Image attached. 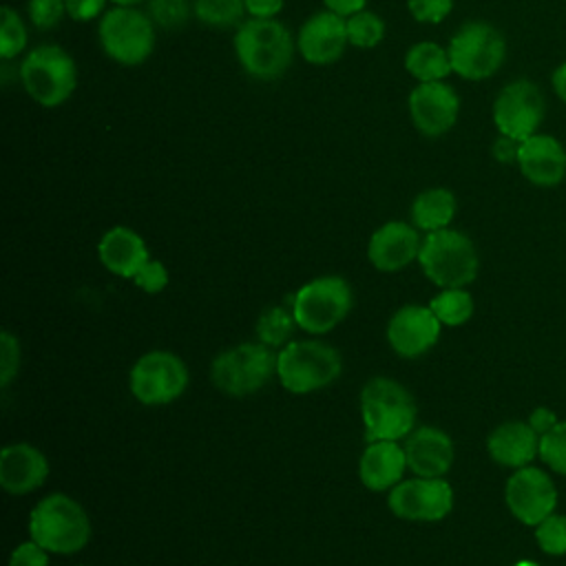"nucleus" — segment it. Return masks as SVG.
I'll use <instances>...</instances> for the list:
<instances>
[{
  "label": "nucleus",
  "mask_w": 566,
  "mask_h": 566,
  "mask_svg": "<svg viewBox=\"0 0 566 566\" xmlns=\"http://www.w3.org/2000/svg\"><path fill=\"white\" fill-rule=\"evenodd\" d=\"M232 44L241 69L263 82L281 77L294 57L292 33L274 18L243 20Z\"/></svg>",
  "instance_id": "f257e3e1"
},
{
  "label": "nucleus",
  "mask_w": 566,
  "mask_h": 566,
  "mask_svg": "<svg viewBox=\"0 0 566 566\" xmlns=\"http://www.w3.org/2000/svg\"><path fill=\"white\" fill-rule=\"evenodd\" d=\"M29 537L53 555H73L91 539L88 513L77 500L51 493L31 509Z\"/></svg>",
  "instance_id": "f03ea898"
},
{
  "label": "nucleus",
  "mask_w": 566,
  "mask_h": 566,
  "mask_svg": "<svg viewBox=\"0 0 566 566\" xmlns=\"http://www.w3.org/2000/svg\"><path fill=\"white\" fill-rule=\"evenodd\" d=\"M360 416L371 440H405L416 429V402L405 385L376 376L360 389Z\"/></svg>",
  "instance_id": "7ed1b4c3"
},
{
  "label": "nucleus",
  "mask_w": 566,
  "mask_h": 566,
  "mask_svg": "<svg viewBox=\"0 0 566 566\" xmlns=\"http://www.w3.org/2000/svg\"><path fill=\"white\" fill-rule=\"evenodd\" d=\"M418 263L424 276L444 287H467L475 281L480 270V256L473 241L453 228L427 232L420 245Z\"/></svg>",
  "instance_id": "20e7f679"
},
{
  "label": "nucleus",
  "mask_w": 566,
  "mask_h": 566,
  "mask_svg": "<svg viewBox=\"0 0 566 566\" xmlns=\"http://www.w3.org/2000/svg\"><path fill=\"white\" fill-rule=\"evenodd\" d=\"M343 369L336 347L323 340H290L276 352V378L290 394H312L332 385Z\"/></svg>",
  "instance_id": "39448f33"
},
{
  "label": "nucleus",
  "mask_w": 566,
  "mask_h": 566,
  "mask_svg": "<svg viewBox=\"0 0 566 566\" xmlns=\"http://www.w3.org/2000/svg\"><path fill=\"white\" fill-rule=\"evenodd\" d=\"M18 75L29 97L44 108L64 104L77 84L75 62L57 44H40L31 49L20 62Z\"/></svg>",
  "instance_id": "423d86ee"
},
{
  "label": "nucleus",
  "mask_w": 566,
  "mask_h": 566,
  "mask_svg": "<svg viewBox=\"0 0 566 566\" xmlns=\"http://www.w3.org/2000/svg\"><path fill=\"white\" fill-rule=\"evenodd\" d=\"M272 376H276V354L259 340L223 349L210 365L212 385L232 398L256 394Z\"/></svg>",
  "instance_id": "0eeeda50"
},
{
  "label": "nucleus",
  "mask_w": 566,
  "mask_h": 566,
  "mask_svg": "<svg viewBox=\"0 0 566 566\" xmlns=\"http://www.w3.org/2000/svg\"><path fill=\"white\" fill-rule=\"evenodd\" d=\"M290 303L298 327L318 336L332 332L349 314L354 294L343 276L327 274L301 285Z\"/></svg>",
  "instance_id": "6e6552de"
},
{
  "label": "nucleus",
  "mask_w": 566,
  "mask_h": 566,
  "mask_svg": "<svg viewBox=\"0 0 566 566\" xmlns=\"http://www.w3.org/2000/svg\"><path fill=\"white\" fill-rule=\"evenodd\" d=\"M102 51L124 66L146 62L155 49V22L135 7H113L97 24Z\"/></svg>",
  "instance_id": "1a4fd4ad"
},
{
  "label": "nucleus",
  "mask_w": 566,
  "mask_h": 566,
  "mask_svg": "<svg viewBox=\"0 0 566 566\" xmlns=\"http://www.w3.org/2000/svg\"><path fill=\"white\" fill-rule=\"evenodd\" d=\"M453 73L478 82L495 75L506 57L504 35L489 22H464L447 46Z\"/></svg>",
  "instance_id": "9d476101"
},
{
  "label": "nucleus",
  "mask_w": 566,
  "mask_h": 566,
  "mask_svg": "<svg viewBox=\"0 0 566 566\" xmlns=\"http://www.w3.org/2000/svg\"><path fill=\"white\" fill-rule=\"evenodd\" d=\"M128 387L133 398L146 407L170 405L188 387L186 363L166 349L146 352L130 367Z\"/></svg>",
  "instance_id": "9b49d317"
},
{
  "label": "nucleus",
  "mask_w": 566,
  "mask_h": 566,
  "mask_svg": "<svg viewBox=\"0 0 566 566\" xmlns=\"http://www.w3.org/2000/svg\"><path fill=\"white\" fill-rule=\"evenodd\" d=\"M557 486L546 469L535 464L513 469L504 484V504L524 526H537L557 509Z\"/></svg>",
  "instance_id": "f8f14e48"
},
{
  "label": "nucleus",
  "mask_w": 566,
  "mask_h": 566,
  "mask_svg": "<svg viewBox=\"0 0 566 566\" xmlns=\"http://www.w3.org/2000/svg\"><path fill=\"white\" fill-rule=\"evenodd\" d=\"M544 113V95L531 80L509 82L493 102V124L497 133L517 142L537 133Z\"/></svg>",
  "instance_id": "ddd939ff"
},
{
  "label": "nucleus",
  "mask_w": 566,
  "mask_h": 566,
  "mask_svg": "<svg viewBox=\"0 0 566 566\" xmlns=\"http://www.w3.org/2000/svg\"><path fill=\"white\" fill-rule=\"evenodd\" d=\"M389 511L407 522H440L453 509V489L444 478L400 480L387 497Z\"/></svg>",
  "instance_id": "4468645a"
},
{
  "label": "nucleus",
  "mask_w": 566,
  "mask_h": 566,
  "mask_svg": "<svg viewBox=\"0 0 566 566\" xmlns=\"http://www.w3.org/2000/svg\"><path fill=\"white\" fill-rule=\"evenodd\" d=\"M407 106L418 133L424 137H440L453 128L460 113V97L444 80L418 82L407 97Z\"/></svg>",
  "instance_id": "2eb2a0df"
},
{
  "label": "nucleus",
  "mask_w": 566,
  "mask_h": 566,
  "mask_svg": "<svg viewBox=\"0 0 566 566\" xmlns=\"http://www.w3.org/2000/svg\"><path fill=\"white\" fill-rule=\"evenodd\" d=\"M442 332V323L429 305H402L387 323V343L402 358H418L429 352Z\"/></svg>",
  "instance_id": "dca6fc26"
},
{
  "label": "nucleus",
  "mask_w": 566,
  "mask_h": 566,
  "mask_svg": "<svg viewBox=\"0 0 566 566\" xmlns=\"http://www.w3.org/2000/svg\"><path fill=\"white\" fill-rule=\"evenodd\" d=\"M347 44V18L329 9L312 13L296 35V46L303 60L318 66L336 62Z\"/></svg>",
  "instance_id": "f3484780"
},
{
  "label": "nucleus",
  "mask_w": 566,
  "mask_h": 566,
  "mask_svg": "<svg viewBox=\"0 0 566 566\" xmlns=\"http://www.w3.org/2000/svg\"><path fill=\"white\" fill-rule=\"evenodd\" d=\"M422 239L418 228L407 221H387L367 243V259L380 272H398L411 261H418Z\"/></svg>",
  "instance_id": "a211bd4d"
},
{
  "label": "nucleus",
  "mask_w": 566,
  "mask_h": 566,
  "mask_svg": "<svg viewBox=\"0 0 566 566\" xmlns=\"http://www.w3.org/2000/svg\"><path fill=\"white\" fill-rule=\"evenodd\" d=\"M402 449L409 471L418 478H444L455 458L453 440L438 427H416L405 438Z\"/></svg>",
  "instance_id": "6ab92c4d"
},
{
  "label": "nucleus",
  "mask_w": 566,
  "mask_h": 566,
  "mask_svg": "<svg viewBox=\"0 0 566 566\" xmlns=\"http://www.w3.org/2000/svg\"><path fill=\"white\" fill-rule=\"evenodd\" d=\"M49 478L46 455L29 444L13 442L0 451V486L9 495H27L40 489Z\"/></svg>",
  "instance_id": "aec40b11"
},
{
  "label": "nucleus",
  "mask_w": 566,
  "mask_h": 566,
  "mask_svg": "<svg viewBox=\"0 0 566 566\" xmlns=\"http://www.w3.org/2000/svg\"><path fill=\"white\" fill-rule=\"evenodd\" d=\"M517 168L533 186H557L566 177V150L553 135L535 133L520 144Z\"/></svg>",
  "instance_id": "412c9836"
},
{
  "label": "nucleus",
  "mask_w": 566,
  "mask_h": 566,
  "mask_svg": "<svg viewBox=\"0 0 566 566\" xmlns=\"http://www.w3.org/2000/svg\"><path fill=\"white\" fill-rule=\"evenodd\" d=\"M489 458L506 469H522L539 458V433L526 420H506L486 438Z\"/></svg>",
  "instance_id": "4be33fe9"
},
{
  "label": "nucleus",
  "mask_w": 566,
  "mask_h": 566,
  "mask_svg": "<svg viewBox=\"0 0 566 566\" xmlns=\"http://www.w3.org/2000/svg\"><path fill=\"white\" fill-rule=\"evenodd\" d=\"M407 455L398 440H371L360 453L358 478L369 491H391L407 471Z\"/></svg>",
  "instance_id": "5701e85b"
},
{
  "label": "nucleus",
  "mask_w": 566,
  "mask_h": 566,
  "mask_svg": "<svg viewBox=\"0 0 566 566\" xmlns=\"http://www.w3.org/2000/svg\"><path fill=\"white\" fill-rule=\"evenodd\" d=\"M99 263L115 276L130 279L142 270V265L150 259L146 241L133 228L113 226L106 230L97 243Z\"/></svg>",
  "instance_id": "b1692460"
},
{
  "label": "nucleus",
  "mask_w": 566,
  "mask_h": 566,
  "mask_svg": "<svg viewBox=\"0 0 566 566\" xmlns=\"http://www.w3.org/2000/svg\"><path fill=\"white\" fill-rule=\"evenodd\" d=\"M458 210L455 195L449 188H427L411 201V223L422 232L449 228Z\"/></svg>",
  "instance_id": "393cba45"
},
{
  "label": "nucleus",
  "mask_w": 566,
  "mask_h": 566,
  "mask_svg": "<svg viewBox=\"0 0 566 566\" xmlns=\"http://www.w3.org/2000/svg\"><path fill=\"white\" fill-rule=\"evenodd\" d=\"M405 69L418 82H442L453 73L449 51L436 42H418L405 55Z\"/></svg>",
  "instance_id": "a878e982"
},
{
  "label": "nucleus",
  "mask_w": 566,
  "mask_h": 566,
  "mask_svg": "<svg viewBox=\"0 0 566 566\" xmlns=\"http://www.w3.org/2000/svg\"><path fill=\"white\" fill-rule=\"evenodd\" d=\"M429 310L444 327H460L473 316L475 303L467 287H444L429 301Z\"/></svg>",
  "instance_id": "bb28decb"
},
{
  "label": "nucleus",
  "mask_w": 566,
  "mask_h": 566,
  "mask_svg": "<svg viewBox=\"0 0 566 566\" xmlns=\"http://www.w3.org/2000/svg\"><path fill=\"white\" fill-rule=\"evenodd\" d=\"M298 327L292 307L285 305H272L268 310L261 312L259 321H256V338L259 343L276 349L290 343L292 332Z\"/></svg>",
  "instance_id": "cd10ccee"
},
{
  "label": "nucleus",
  "mask_w": 566,
  "mask_h": 566,
  "mask_svg": "<svg viewBox=\"0 0 566 566\" xmlns=\"http://www.w3.org/2000/svg\"><path fill=\"white\" fill-rule=\"evenodd\" d=\"M245 15V0H195V18L214 29L239 27Z\"/></svg>",
  "instance_id": "c85d7f7f"
},
{
  "label": "nucleus",
  "mask_w": 566,
  "mask_h": 566,
  "mask_svg": "<svg viewBox=\"0 0 566 566\" xmlns=\"http://www.w3.org/2000/svg\"><path fill=\"white\" fill-rule=\"evenodd\" d=\"M347 38L352 46L371 49L385 38V22L374 11H358L347 18Z\"/></svg>",
  "instance_id": "c756f323"
},
{
  "label": "nucleus",
  "mask_w": 566,
  "mask_h": 566,
  "mask_svg": "<svg viewBox=\"0 0 566 566\" xmlns=\"http://www.w3.org/2000/svg\"><path fill=\"white\" fill-rule=\"evenodd\" d=\"M27 46V29L18 11L2 7L0 11V57L4 62L18 57Z\"/></svg>",
  "instance_id": "7c9ffc66"
},
{
  "label": "nucleus",
  "mask_w": 566,
  "mask_h": 566,
  "mask_svg": "<svg viewBox=\"0 0 566 566\" xmlns=\"http://www.w3.org/2000/svg\"><path fill=\"white\" fill-rule=\"evenodd\" d=\"M535 542L542 553L562 557L566 555V515L564 513H551L546 520H542L535 526Z\"/></svg>",
  "instance_id": "2f4dec72"
},
{
  "label": "nucleus",
  "mask_w": 566,
  "mask_h": 566,
  "mask_svg": "<svg viewBox=\"0 0 566 566\" xmlns=\"http://www.w3.org/2000/svg\"><path fill=\"white\" fill-rule=\"evenodd\" d=\"M539 460L557 475H566V420L539 436Z\"/></svg>",
  "instance_id": "473e14b6"
},
{
  "label": "nucleus",
  "mask_w": 566,
  "mask_h": 566,
  "mask_svg": "<svg viewBox=\"0 0 566 566\" xmlns=\"http://www.w3.org/2000/svg\"><path fill=\"white\" fill-rule=\"evenodd\" d=\"M190 15L188 0H150V18L164 29H177L186 24Z\"/></svg>",
  "instance_id": "72a5a7b5"
},
{
  "label": "nucleus",
  "mask_w": 566,
  "mask_h": 566,
  "mask_svg": "<svg viewBox=\"0 0 566 566\" xmlns=\"http://www.w3.org/2000/svg\"><path fill=\"white\" fill-rule=\"evenodd\" d=\"M27 11L31 24L40 31H49L60 24L66 13V0H29Z\"/></svg>",
  "instance_id": "f704fd0d"
},
{
  "label": "nucleus",
  "mask_w": 566,
  "mask_h": 566,
  "mask_svg": "<svg viewBox=\"0 0 566 566\" xmlns=\"http://www.w3.org/2000/svg\"><path fill=\"white\" fill-rule=\"evenodd\" d=\"M20 340L9 332L2 329L0 334V385L9 387L20 369Z\"/></svg>",
  "instance_id": "c9c22d12"
},
{
  "label": "nucleus",
  "mask_w": 566,
  "mask_h": 566,
  "mask_svg": "<svg viewBox=\"0 0 566 566\" xmlns=\"http://www.w3.org/2000/svg\"><path fill=\"white\" fill-rule=\"evenodd\" d=\"M407 9L416 22L438 24L451 13L453 0H407Z\"/></svg>",
  "instance_id": "e433bc0d"
},
{
  "label": "nucleus",
  "mask_w": 566,
  "mask_h": 566,
  "mask_svg": "<svg viewBox=\"0 0 566 566\" xmlns=\"http://www.w3.org/2000/svg\"><path fill=\"white\" fill-rule=\"evenodd\" d=\"M133 283L144 290L146 294H159L166 290L168 285V270L161 261H155V259H148L142 270L133 276Z\"/></svg>",
  "instance_id": "4c0bfd02"
},
{
  "label": "nucleus",
  "mask_w": 566,
  "mask_h": 566,
  "mask_svg": "<svg viewBox=\"0 0 566 566\" xmlns=\"http://www.w3.org/2000/svg\"><path fill=\"white\" fill-rule=\"evenodd\" d=\"M49 551L40 546L35 539H27L18 544L9 555V566H49Z\"/></svg>",
  "instance_id": "58836bf2"
},
{
  "label": "nucleus",
  "mask_w": 566,
  "mask_h": 566,
  "mask_svg": "<svg viewBox=\"0 0 566 566\" xmlns=\"http://www.w3.org/2000/svg\"><path fill=\"white\" fill-rule=\"evenodd\" d=\"M108 0H66V13L75 22H88L93 18H102Z\"/></svg>",
  "instance_id": "ea45409f"
},
{
  "label": "nucleus",
  "mask_w": 566,
  "mask_h": 566,
  "mask_svg": "<svg viewBox=\"0 0 566 566\" xmlns=\"http://www.w3.org/2000/svg\"><path fill=\"white\" fill-rule=\"evenodd\" d=\"M520 144L517 139L513 137H506V135H500L495 142H493V157L500 161V164H517V153H520Z\"/></svg>",
  "instance_id": "a19ab883"
},
{
  "label": "nucleus",
  "mask_w": 566,
  "mask_h": 566,
  "mask_svg": "<svg viewBox=\"0 0 566 566\" xmlns=\"http://www.w3.org/2000/svg\"><path fill=\"white\" fill-rule=\"evenodd\" d=\"M526 422L535 429V433L544 436V433H548V431L559 422V418H557V413H555L551 407L539 405V407H535V409L528 413V420H526Z\"/></svg>",
  "instance_id": "79ce46f5"
},
{
  "label": "nucleus",
  "mask_w": 566,
  "mask_h": 566,
  "mask_svg": "<svg viewBox=\"0 0 566 566\" xmlns=\"http://www.w3.org/2000/svg\"><path fill=\"white\" fill-rule=\"evenodd\" d=\"M283 4L285 0H245V11L252 18H274Z\"/></svg>",
  "instance_id": "37998d69"
},
{
  "label": "nucleus",
  "mask_w": 566,
  "mask_h": 566,
  "mask_svg": "<svg viewBox=\"0 0 566 566\" xmlns=\"http://www.w3.org/2000/svg\"><path fill=\"white\" fill-rule=\"evenodd\" d=\"M323 2H325V9H329L343 18H349L358 11H363L367 4V0H323Z\"/></svg>",
  "instance_id": "c03bdc74"
},
{
  "label": "nucleus",
  "mask_w": 566,
  "mask_h": 566,
  "mask_svg": "<svg viewBox=\"0 0 566 566\" xmlns=\"http://www.w3.org/2000/svg\"><path fill=\"white\" fill-rule=\"evenodd\" d=\"M551 84H553V91L557 93V97L562 102H566V62L559 64L553 75H551Z\"/></svg>",
  "instance_id": "a18cd8bd"
},
{
  "label": "nucleus",
  "mask_w": 566,
  "mask_h": 566,
  "mask_svg": "<svg viewBox=\"0 0 566 566\" xmlns=\"http://www.w3.org/2000/svg\"><path fill=\"white\" fill-rule=\"evenodd\" d=\"M108 2H113L115 7H137V4H142L144 0H108Z\"/></svg>",
  "instance_id": "49530a36"
},
{
  "label": "nucleus",
  "mask_w": 566,
  "mask_h": 566,
  "mask_svg": "<svg viewBox=\"0 0 566 566\" xmlns=\"http://www.w3.org/2000/svg\"><path fill=\"white\" fill-rule=\"evenodd\" d=\"M513 566H539L537 562H531V559H520V562H515Z\"/></svg>",
  "instance_id": "de8ad7c7"
},
{
  "label": "nucleus",
  "mask_w": 566,
  "mask_h": 566,
  "mask_svg": "<svg viewBox=\"0 0 566 566\" xmlns=\"http://www.w3.org/2000/svg\"><path fill=\"white\" fill-rule=\"evenodd\" d=\"M77 566H91V564H77Z\"/></svg>",
  "instance_id": "09e8293b"
}]
</instances>
